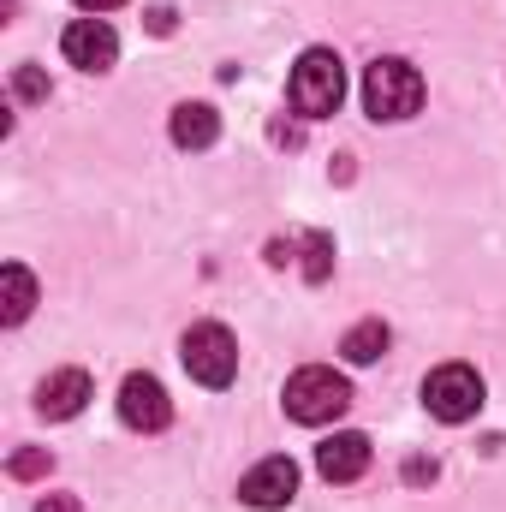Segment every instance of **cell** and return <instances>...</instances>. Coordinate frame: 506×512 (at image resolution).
<instances>
[{
  "instance_id": "cell-1",
  "label": "cell",
  "mask_w": 506,
  "mask_h": 512,
  "mask_svg": "<svg viewBox=\"0 0 506 512\" xmlns=\"http://www.w3.org/2000/svg\"><path fill=\"white\" fill-rule=\"evenodd\" d=\"M286 102L304 120L340 114V102H346V66H340V54L334 48H304L298 66H292V78H286Z\"/></svg>"
},
{
  "instance_id": "cell-2",
  "label": "cell",
  "mask_w": 506,
  "mask_h": 512,
  "mask_svg": "<svg viewBox=\"0 0 506 512\" xmlns=\"http://www.w3.org/2000/svg\"><path fill=\"white\" fill-rule=\"evenodd\" d=\"M286 417L292 423H304V429H322V423H334L346 405H352V382L340 376V370H328V364H304V370H292L286 376Z\"/></svg>"
},
{
  "instance_id": "cell-3",
  "label": "cell",
  "mask_w": 506,
  "mask_h": 512,
  "mask_svg": "<svg viewBox=\"0 0 506 512\" xmlns=\"http://www.w3.org/2000/svg\"><path fill=\"white\" fill-rule=\"evenodd\" d=\"M364 108H370V120H411L417 108H423V72L411 66V60H376L370 72H364Z\"/></svg>"
},
{
  "instance_id": "cell-4",
  "label": "cell",
  "mask_w": 506,
  "mask_h": 512,
  "mask_svg": "<svg viewBox=\"0 0 506 512\" xmlns=\"http://www.w3.org/2000/svg\"><path fill=\"white\" fill-rule=\"evenodd\" d=\"M179 358H185L191 382H203V387H227L233 376H239V340H233V328H221V322L185 328Z\"/></svg>"
},
{
  "instance_id": "cell-5",
  "label": "cell",
  "mask_w": 506,
  "mask_h": 512,
  "mask_svg": "<svg viewBox=\"0 0 506 512\" xmlns=\"http://www.w3.org/2000/svg\"><path fill=\"white\" fill-rule=\"evenodd\" d=\"M423 405H429V417H441V423H471V417L483 411V376H477L471 364H441V370H429V382H423Z\"/></svg>"
},
{
  "instance_id": "cell-6",
  "label": "cell",
  "mask_w": 506,
  "mask_h": 512,
  "mask_svg": "<svg viewBox=\"0 0 506 512\" xmlns=\"http://www.w3.org/2000/svg\"><path fill=\"white\" fill-rule=\"evenodd\" d=\"M60 54L78 66V72H108L120 60V36L108 18H72L66 36H60Z\"/></svg>"
},
{
  "instance_id": "cell-7",
  "label": "cell",
  "mask_w": 506,
  "mask_h": 512,
  "mask_svg": "<svg viewBox=\"0 0 506 512\" xmlns=\"http://www.w3.org/2000/svg\"><path fill=\"white\" fill-rule=\"evenodd\" d=\"M292 495H298V465L286 459V453H274V459H262L245 471V483H239V501L256 512H280L292 507Z\"/></svg>"
},
{
  "instance_id": "cell-8",
  "label": "cell",
  "mask_w": 506,
  "mask_h": 512,
  "mask_svg": "<svg viewBox=\"0 0 506 512\" xmlns=\"http://www.w3.org/2000/svg\"><path fill=\"white\" fill-rule=\"evenodd\" d=\"M120 417H126V429L161 435L173 423V399H167V387L155 382V376H126L120 382Z\"/></svg>"
},
{
  "instance_id": "cell-9",
  "label": "cell",
  "mask_w": 506,
  "mask_h": 512,
  "mask_svg": "<svg viewBox=\"0 0 506 512\" xmlns=\"http://www.w3.org/2000/svg\"><path fill=\"white\" fill-rule=\"evenodd\" d=\"M316 471H322L328 483H358V477L370 471V435H358V429L328 435V441L316 447Z\"/></svg>"
},
{
  "instance_id": "cell-10",
  "label": "cell",
  "mask_w": 506,
  "mask_h": 512,
  "mask_svg": "<svg viewBox=\"0 0 506 512\" xmlns=\"http://www.w3.org/2000/svg\"><path fill=\"white\" fill-rule=\"evenodd\" d=\"M90 393H96V387H90L84 370H54L48 382L36 387V411L54 417V423H66V417H78V411L90 405Z\"/></svg>"
},
{
  "instance_id": "cell-11",
  "label": "cell",
  "mask_w": 506,
  "mask_h": 512,
  "mask_svg": "<svg viewBox=\"0 0 506 512\" xmlns=\"http://www.w3.org/2000/svg\"><path fill=\"white\" fill-rule=\"evenodd\" d=\"M167 131H173V143H179V149H209V143L221 137V114H215L209 102H179Z\"/></svg>"
},
{
  "instance_id": "cell-12",
  "label": "cell",
  "mask_w": 506,
  "mask_h": 512,
  "mask_svg": "<svg viewBox=\"0 0 506 512\" xmlns=\"http://www.w3.org/2000/svg\"><path fill=\"white\" fill-rule=\"evenodd\" d=\"M30 310H36V280H30L24 262H6V268H0V322L18 328Z\"/></svg>"
},
{
  "instance_id": "cell-13",
  "label": "cell",
  "mask_w": 506,
  "mask_h": 512,
  "mask_svg": "<svg viewBox=\"0 0 506 512\" xmlns=\"http://www.w3.org/2000/svg\"><path fill=\"white\" fill-rule=\"evenodd\" d=\"M387 340H393V334H387L381 322H358V328L340 340V352H346V364H376L381 352H387Z\"/></svg>"
},
{
  "instance_id": "cell-14",
  "label": "cell",
  "mask_w": 506,
  "mask_h": 512,
  "mask_svg": "<svg viewBox=\"0 0 506 512\" xmlns=\"http://www.w3.org/2000/svg\"><path fill=\"white\" fill-rule=\"evenodd\" d=\"M328 274H334V239L310 233L304 239V280H328Z\"/></svg>"
},
{
  "instance_id": "cell-15",
  "label": "cell",
  "mask_w": 506,
  "mask_h": 512,
  "mask_svg": "<svg viewBox=\"0 0 506 512\" xmlns=\"http://www.w3.org/2000/svg\"><path fill=\"white\" fill-rule=\"evenodd\" d=\"M18 483H30V477H48L54 471V459H48V447H24V453H12V465H6Z\"/></svg>"
},
{
  "instance_id": "cell-16",
  "label": "cell",
  "mask_w": 506,
  "mask_h": 512,
  "mask_svg": "<svg viewBox=\"0 0 506 512\" xmlns=\"http://www.w3.org/2000/svg\"><path fill=\"white\" fill-rule=\"evenodd\" d=\"M12 96H18V102H48V78H42L36 66H18V78H12Z\"/></svg>"
},
{
  "instance_id": "cell-17",
  "label": "cell",
  "mask_w": 506,
  "mask_h": 512,
  "mask_svg": "<svg viewBox=\"0 0 506 512\" xmlns=\"http://www.w3.org/2000/svg\"><path fill=\"white\" fill-rule=\"evenodd\" d=\"M405 477H411V483H423V477H435V459H429V465H423V459H411V465H405Z\"/></svg>"
},
{
  "instance_id": "cell-18",
  "label": "cell",
  "mask_w": 506,
  "mask_h": 512,
  "mask_svg": "<svg viewBox=\"0 0 506 512\" xmlns=\"http://www.w3.org/2000/svg\"><path fill=\"white\" fill-rule=\"evenodd\" d=\"M78 6H84V12H96V18H102V12H114V6H126V0H78Z\"/></svg>"
},
{
  "instance_id": "cell-19",
  "label": "cell",
  "mask_w": 506,
  "mask_h": 512,
  "mask_svg": "<svg viewBox=\"0 0 506 512\" xmlns=\"http://www.w3.org/2000/svg\"><path fill=\"white\" fill-rule=\"evenodd\" d=\"M36 512H78V501H72V495H60V501H42Z\"/></svg>"
}]
</instances>
